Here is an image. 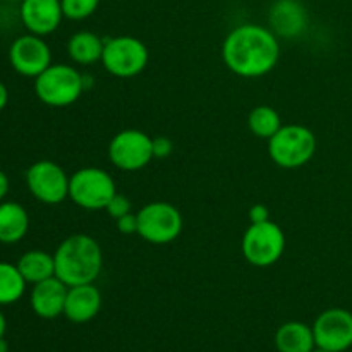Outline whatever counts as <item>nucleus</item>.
<instances>
[{
    "instance_id": "29",
    "label": "nucleus",
    "mask_w": 352,
    "mask_h": 352,
    "mask_svg": "<svg viewBox=\"0 0 352 352\" xmlns=\"http://www.w3.org/2000/svg\"><path fill=\"white\" fill-rule=\"evenodd\" d=\"M7 103H9V89H7V86L3 85L2 81H0V112L6 109Z\"/></svg>"
},
{
    "instance_id": "3",
    "label": "nucleus",
    "mask_w": 352,
    "mask_h": 352,
    "mask_svg": "<svg viewBox=\"0 0 352 352\" xmlns=\"http://www.w3.org/2000/svg\"><path fill=\"white\" fill-rule=\"evenodd\" d=\"M85 91V74L74 65L52 64L34 78V95L43 105L52 109L74 105Z\"/></svg>"
},
{
    "instance_id": "15",
    "label": "nucleus",
    "mask_w": 352,
    "mask_h": 352,
    "mask_svg": "<svg viewBox=\"0 0 352 352\" xmlns=\"http://www.w3.org/2000/svg\"><path fill=\"white\" fill-rule=\"evenodd\" d=\"M67 285L57 277H50L33 285L30 294L31 309L43 320H54L64 315Z\"/></svg>"
},
{
    "instance_id": "28",
    "label": "nucleus",
    "mask_w": 352,
    "mask_h": 352,
    "mask_svg": "<svg viewBox=\"0 0 352 352\" xmlns=\"http://www.w3.org/2000/svg\"><path fill=\"white\" fill-rule=\"evenodd\" d=\"M9 188H10L9 177H7L6 172L0 170V203L6 201V196L9 195Z\"/></svg>"
},
{
    "instance_id": "2",
    "label": "nucleus",
    "mask_w": 352,
    "mask_h": 352,
    "mask_svg": "<svg viewBox=\"0 0 352 352\" xmlns=\"http://www.w3.org/2000/svg\"><path fill=\"white\" fill-rule=\"evenodd\" d=\"M55 277L67 287L95 284L103 268V251L95 237L72 234L65 237L54 253Z\"/></svg>"
},
{
    "instance_id": "16",
    "label": "nucleus",
    "mask_w": 352,
    "mask_h": 352,
    "mask_svg": "<svg viewBox=\"0 0 352 352\" xmlns=\"http://www.w3.org/2000/svg\"><path fill=\"white\" fill-rule=\"evenodd\" d=\"M102 309V292L95 284L72 285L67 289L64 316L72 323H88Z\"/></svg>"
},
{
    "instance_id": "30",
    "label": "nucleus",
    "mask_w": 352,
    "mask_h": 352,
    "mask_svg": "<svg viewBox=\"0 0 352 352\" xmlns=\"http://www.w3.org/2000/svg\"><path fill=\"white\" fill-rule=\"evenodd\" d=\"M6 332H7V320L6 316H3V313L0 311V339L6 337Z\"/></svg>"
},
{
    "instance_id": "22",
    "label": "nucleus",
    "mask_w": 352,
    "mask_h": 352,
    "mask_svg": "<svg viewBox=\"0 0 352 352\" xmlns=\"http://www.w3.org/2000/svg\"><path fill=\"white\" fill-rule=\"evenodd\" d=\"M248 127L253 136L268 141L282 127V119L274 107L258 105L250 112Z\"/></svg>"
},
{
    "instance_id": "7",
    "label": "nucleus",
    "mask_w": 352,
    "mask_h": 352,
    "mask_svg": "<svg viewBox=\"0 0 352 352\" xmlns=\"http://www.w3.org/2000/svg\"><path fill=\"white\" fill-rule=\"evenodd\" d=\"M138 217V236L155 246L170 244L181 236L184 219L177 206L167 201H151L141 206Z\"/></svg>"
},
{
    "instance_id": "8",
    "label": "nucleus",
    "mask_w": 352,
    "mask_h": 352,
    "mask_svg": "<svg viewBox=\"0 0 352 352\" xmlns=\"http://www.w3.org/2000/svg\"><path fill=\"white\" fill-rule=\"evenodd\" d=\"M285 234L278 223L267 220L261 223H251L241 241V251L244 260L258 268H267L277 263L284 254Z\"/></svg>"
},
{
    "instance_id": "20",
    "label": "nucleus",
    "mask_w": 352,
    "mask_h": 352,
    "mask_svg": "<svg viewBox=\"0 0 352 352\" xmlns=\"http://www.w3.org/2000/svg\"><path fill=\"white\" fill-rule=\"evenodd\" d=\"M16 265L28 284L34 285L38 284V282L55 277L54 254L47 253V251L43 250L26 251Z\"/></svg>"
},
{
    "instance_id": "33",
    "label": "nucleus",
    "mask_w": 352,
    "mask_h": 352,
    "mask_svg": "<svg viewBox=\"0 0 352 352\" xmlns=\"http://www.w3.org/2000/svg\"><path fill=\"white\" fill-rule=\"evenodd\" d=\"M0 2H7V3H14V2H23V0H0Z\"/></svg>"
},
{
    "instance_id": "27",
    "label": "nucleus",
    "mask_w": 352,
    "mask_h": 352,
    "mask_svg": "<svg viewBox=\"0 0 352 352\" xmlns=\"http://www.w3.org/2000/svg\"><path fill=\"white\" fill-rule=\"evenodd\" d=\"M248 215H250L251 223H261V222H267V220H272L270 208H268L267 205H263V203H256V205L251 206Z\"/></svg>"
},
{
    "instance_id": "11",
    "label": "nucleus",
    "mask_w": 352,
    "mask_h": 352,
    "mask_svg": "<svg viewBox=\"0 0 352 352\" xmlns=\"http://www.w3.org/2000/svg\"><path fill=\"white\" fill-rule=\"evenodd\" d=\"M9 62L17 74L34 79L52 65V50L43 36L21 34L10 43Z\"/></svg>"
},
{
    "instance_id": "13",
    "label": "nucleus",
    "mask_w": 352,
    "mask_h": 352,
    "mask_svg": "<svg viewBox=\"0 0 352 352\" xmlns=\"http://www.w3.org/2000/svg\"><path fill=\"white\" fill-rule=\"evenodd\" d=\"M309 24L308 10L301 0H275L268 10V28L285 40H298Z\"/></svg>"
},
{
    "instance_id": "24",
    "label": "nucleus",
    "mask_w": 352,
    "mask_h": 352,
    "mask_svg": "<svg viewBox=\"0 0 352 352\" xmlns=\"http://www.w3.org/2000/svg\"><path fill=\"white\" fill-rule=\"evenodd\" d=\"M105 212L109 213L113 220H117V219H120V217H124V215H127V213L133 212V205H131V199L127 198V196L119 195V192H117V195L110 199L109 205H107Z\"/></svg>"
},
{
    "instance_id": "18",
    "label": "nucleus",
    "mask_w": 352,
    "mask_h": 352,
    "mask_svg": "<svg viewBox=\"0 0 352 352\" xmlns=\"http://www.w3.org/2000/svg\"><path fill=\"white\" fill-rule=\"evenodd\" d=\"M278 352H311L316 347L313 327L302 322H287L275 333Z\"/></svg>"
},
{
    "instance_id": "19",
    "label": "nucleus",
    "mask_w": 352,
    "mask_h": 352,
    "mask_svg": "<svg viewBox=\"0 0 352 352\" xmlns=\"http://www.w3.org/2000/svg\"><path fill=\"white\" fill-rule=\"evenodd\" d=\"M105 40L93 31H78L67 41V54L78 65H91L102 62Z\"/></svg>"
},
{
    "instance_id": "25",
    "label": "nucleus",
    "mask_w": 352,
    "mask_h": 352,
    "mask_svg": "<svg viewBox=\"0 0 352 352\" xmlns=\"http://www.w3.org/2000/svg\"><path fill=\"white\" fill-rule=\"evenodd\" d=\"M117 230H119L122 236H133V234H138V217L136 213H127V215L120 217V219L116 220Z\"/></svg>"
},
{
    "instance_id": "12",
    "label": "nucleus",
    "mask_w": 352,
    "mask_h": 352,
    "mask_svg": "<svg viewBox=\"0 0 352 352\" xmlns=\"http://www.w3.org/2000/svg\"><path fill=\"white\" fill-rule=\"evenodd\" d=\"M316 347L330 352H344L352 347V313L344 308H330L320 313L313 323Z\"/></svg>"
},
{
    "instance_id": "21",
    "label": "nucleus",
    "mask_w": 352,
    "mask_h": 352,
    "mask_svg": "<svg viewBox=\"0 0 352 352\" xmlns=\"http://www.w3.org/2000/svg\"><path fill=\"white\" fill-rule=\"evenodd\" d=\"M26 284L17 265L0 261V306L19 301L26 292Z\"/></svg>"
},
{
    "instance_id": "9",
    "label": "nucleus",
    "mask_w": 352,
    "mask_h": 352,
    "mask_svg": "<svg viewBox=\"0 0 352 352\" xmlns=\"http://www.w3.org/2000/svg\"><path fill=\"white\" fill-rule=\"evenodd\" d=\"M113 167L124 172H138L153 160V138L140 129L119 131L107 148Z\"/></svg>"
},
{
    "instance_id": "4",
    "label": "nucleus",
    "mask_w": 352,
    "mask_h": 352,
    "mask_svg": "<svg viewBox=\"0 0 352 352\" xmlns=\"http://www.w3.org/2000/svg\"><path fill=\"white\" fill-rule=\"evenodd\" d=\"M316 153V136L301 124L282 126L268 140V155L282 168H301L313 160Z\"/></svg>"
},
{
    "instance_id": "5",
    "label": "nucleus",
    "mask_w": 352,
    "mask_h": 352,
    "mask_svg": "<svg viewBox=\"0 0 352 352\" xmlns=\"http://www.w3.org/2000/svg\"><path fill=\"white\" fill-rule=\"evenodd\" d=\"M116 195V181L100 167H82L69 177V199L88 212L105 210Z\"/></svg>"
},
{
    "instance_id": "17",
    "label": "nucleus",
    "mask_w": 352,
    "mask_h": 352,
    "mask_svg": "<svg viewBox=\"0 0 352 352\" xmlns=\"http://www.w3.org/2000/svg\"><path fill=\"white\" fill-rule=\"evenodd\" d=\"M30 230V215L16 201L0 203V243L10 246L26 237Z\"/></svg>"
},
{
    "instance_id": "23",
    "label": "nucleus",
    "mask_w": 352,
    "mask_h": 352,
    "mask_svg": "<svg viewBox=\"0 0 352 352\" xmlns=\"http://www.w3.org/2000/svg\"><path fill=\"white\" fill-rule=\"evenodd\" d=\"M64 17L69 21H85L96 12L100 0H60Z\"/></svg>"
},
{
    "instance_id": "14",
    "label": "nucleus",
    "mask_w": 352,
    "mask_h": 352,
    "mask_svg": "<svg viewBox=\"0 0 352 352\" xmlns=\"http://www.w3.org/2000/svg\"><path fill=\"white\" fill-rule=\"evenodd\" d=\"M19 17L28 33L48 36L58 30L64 10L60 0H23L19 2Z\"/></svg>"
},
{
    "instance_id": "31",
    "label": "nucleus",
    "mask_w": 352,
    "mask_h": 352,
    "mask_svg": "<svg viewBox=\"0 0 352 352\" xmlns=\"http://www.w3.org/2000/svg\"><path fill=\"white\" fill-rule=\"evenodd\" d=\"M0 352H9V344H7V340L3 339H0Z\"/></svg>"
},
{
    "instance_id": "1",
    "label": "nucleus",
    "mask_w": 352,
    "mask_h": 352,
    "mask_svg": "<svg viewBox=\"0 0 352 352\" xmlns=\"http://www.w3.org/2000/svg\"><path fill=\"white\" fill-rule=\"evenodd\" d=\"M280 58L278 36L268 26L239 24L227 33L222 43V60L232 74L244 79L263 78Z\"/></svg>"
},
{
    "instance_id": "32",
    "label": "nucleus",
    "mask_w": 352,
    "mask_h": 352,
    "mask_svg": "<svg viewBox=\"0 0 352 352\" xmlns=\"http://www.w3.org/2000/svg\"><path fill=\"white\" fill-rule=\"evenodd\" d=\"M311 352H330V351H325V349H322V347H315V349H313Z\"/></svg>"
},
{
    "instance_id": "10",
    "label": "nucleus",
    "mask_w": 352,
    "mask_h": 352,
    "mask_svg": "<svg viewBox=\"0 0 352 352\" xmlns=\"http://www.w3.org/2000/svg\"><path fill=\"white\" fill-rule=\"evenodd\" d=\"M69 177L64 168L52 160H38L28 167L26 186L34 199L43 205H60L69 198Z\"/></svg>"
},
{
    "instance_id": "6",
    "label": "nucleus",
    "mask_w": 352,
    "mask_h": 352,
    "mask_svg": "<svg viewBox=\"0 0 352 352\" xmlns=\"http://www.w3.org/2000/svg\"><path fill=\"white\" fill-rule=\"evenodd\" d=\"M148 62H150V50L140 38L120 34L105 40L102 65L113 78H136L146 69Z\"/></svg>"
},
{
    "instance_id": "26",
    "label": "nucleus",
    "mask_w": 352,
    "mask_h": 352,
    "mask_svg": "<svg viewBox=\"0 0 352 352\" xmlns=\"http://www.w3.org/2000/svg\"><path fill=\"white\" fill-rule=\"evenodd\" d=\"M174 151V143L167 136L153 138V157L155 158H167Z\"/></svg>"
}]
</instances>
